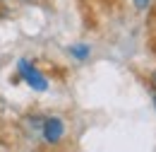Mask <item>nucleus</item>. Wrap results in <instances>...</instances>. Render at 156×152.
<instances>
[{"mask_svg": "<svg viewBox=\"0 0 156 152\" xmlns=\"http://www.w3.org/2000/svg\"><path fill=\"white\" fill-rule=\"evenodd\" d=\"M17 73H20V77L31 87V89H36V92H46V89H48V80H46V75L39 73L36 65L29 63L27 58H22L20 63H17Z\"/></svg>", "mask_w": 156, "mask_h": 152, "instance_id": "nucleus-1", "label": "nucleus"}, {"mask_svg": "<svg viewBox=\"0 0 156 152\" xmlns=\"http://www.w3.org/2000/svg\"><path fill=\"white\" fill-rule=\"evenodd\" d=\"M41 135H43V140H46L48 145L60 142L62 135H65V121H62L60 116H48V118H43V123H41Z\"/></svg>", "mask_w": 156, "mask_h": 152, "instance_id": "nucleus-2", "label": "nucleus"}, {"mask_svg": "<svg viewBox=\"0 0 156 152\" xmlns=\"http://www.w3.org/2000/svg\"><path fill=\"white\" fill-rule=\"evenodd\" d=\"M70 56L77 58V60H87V58L91 56V48L87 44H75V46H70Z\"/></svg>", "mask_w": 156, "mask_h": 152, "instance_id": "nucleus-3", "label": "nucleus"}, {"mask_svg": "<svg viewBox=\"0 0 156 152\" xmlns=\"http://www.w3.org/2000/svg\"><path fill=\"white\" fill-rule=\"evenodd\" d=\"M132 2H135V7L139 10V12H144V10L151 5V0H132Z\"/></svg>", "mask_w": 156, "mask_h": 152, "instance_id": "nucleus-4", "label": "nucleus"}, {"mask_svg": "<svg viewBox=\"0 0 156 152\" xmlns=\"http://www.w3.org/2000/svg\"><path fill=\"white\" fill-rule=\"evenodd\" d=\"M149 85H151V89H156V73H151V77H149Z\"/></svg>", "mask_w": 156, "mask_h": 152, "instance_id": "nucleus-5", "label": "nucleus"}, {"mask_svg": "<svg viewBox=\"0 0 156 152\" xmlns=\"http://www.w3.org/2000/svg\"><path fill=\"white\" fill-rule=\"evenodd\" d=\"M151 97H154V106H156V89H151Z\"/></svg>", "mask_w": 156, "mask_h": 152, "instance_id": "nucleus-6", "label": "nucleus"}, {"mask_svg": "<svg viewBox=\"0 0 156 152\" xmlns=\"http://www.w3.org/2000/svg\"><path fill=\"white\" fill-rule=\"evenodd\" d=\"M29 2H39V0H29Z\"/></svg>", "mask_w": 156, "mask_h": 152, "instance_id": "nucleus-7", "label": "nucleus"}]
</instances>
